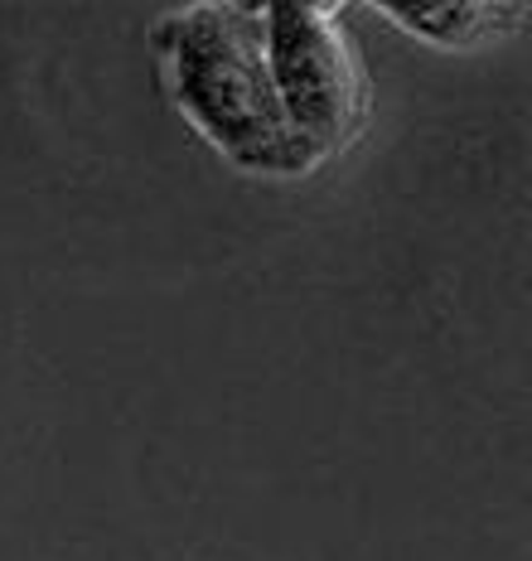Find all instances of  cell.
Returning a JSON list of instances; mask_svg holds the SVG:
<instances>
[{
	"label": "cell",
	"instance_id": "1",
	"mask_svg": "<svg viewBox=\"0 0 532 561\" xmlns=\"http://www.w3.org/2000/svg\"><path fill=\"white\" fill-rule=\"evenodd\" d=\"M170 88L184 116L223 150L233 165L262 174H300L320 160L305 146L266 73L262 39L233 5H194L165 30Z\"/></svg>",
	"mask_w": 532,
	"mask_h": 561
},
{
	"label": "cell",
	"instance_id": "3",
	"mask_svg": "<svg viewBox=\"0 0 532 561\" xmlns=\"http://www.w3.org/2000/svg\"><path fill=\"white\" fill-rule=\"evenodd\" d=\"M392 20H402L412 34L436 44H474L504 34L523 10L513 5H388Z\"/></svg>",
	"mask_w": 532,
	"mask_h": 561
},
{
	"label": "cell",
	"instance_id": "2",
	"mask_svg": "<svg viewBox=\"0 0 532 561\" xmlns=\"http://www.w3.org/2000/svg\"><path fill=\"white\" fill-rule=\"evenodd\" d=\"M262 54L291 131L320 156L339 150L363 122V73L334 5H266Z\"/></svg>",
	"mask_w": 532,
	"mask_h": 561
}]
</instances>
